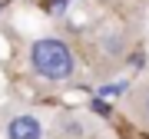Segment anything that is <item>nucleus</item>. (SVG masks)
<instances>
[{"mask_svg": "<svg viewBox=\"0 0 149 139\" xmlns=\"http://www.w3.org/2000/svg\"><path fill=\"white\" fill-rule=\"evenodd\" d=\"M30 66L43 80H70L76 70V60H73L66 43L47 37V40H37L30 47Z\"/></svg>", "mask_w": 149, "mask_h": 139, "instance_id": "f257e3e1", "label": "nucleus"}, {"mask_svg": "<svg viewBox=\"0 0 149 139\" xmlns=\"http://www.w3.org/2000/svg\"><path fill=\"white\" fill-rule=\"evenodd\" d=\"M7 139H43V126L37 116H13L7 126Z\"/></svg>", "mask_w": 149, "mask_h": 139, "instance_id": "f03ea898", "label": "nucleus"}, {"mask_svg": "<svg viewBox=\"0 0 149 139\" xmlns=\"http://www.w3.org/2000/svg\"><path fill=\"white\" fill-rule=\"evenodd\" d=\"M123 90H126V83H106V86H100L96 93H100V96H119Z\"/></svg>", "mask_w": 149, "mask_h": 139, "instance_id": "7ed1b4c3", "label": "nucleus"}, {"mask_svg": "<svg viewBox=\"0 0 149 139\" xmlns=\"http://www.w3.org/2000/svg\"><path fill=\"white\" fill-rule=\"evenodd\" d=\"M139 113H143V123L149 126V93L143 96V103H139Z\"/></svg>", "mask_w": 149, "mask_h": 139, "instance_id": "20e7f679", "label": "nucleus"}, {"mask_svg": "<svg viewBox=\"0 0 149 139\" xmlns=\"http://www.w3.org/2000/svg\"><path fill=\"white\" fill-rule=\"evenodd\" d=\"M63 126H66V133H73V136H80V133H83V129H80V123H70V119H66Z\"/></svg>", "mask_w": 149, "mask_h": 139, "instance_id": "39448f33", "label": "nucleus"}]
</instances>
